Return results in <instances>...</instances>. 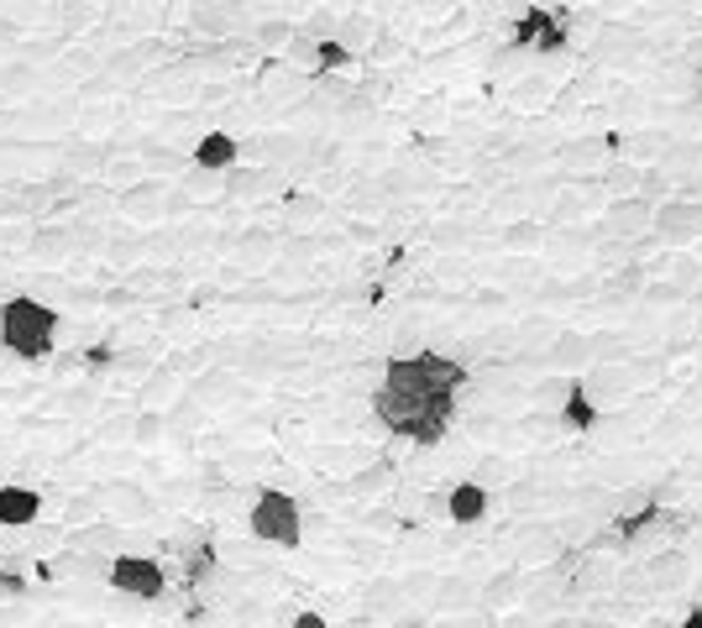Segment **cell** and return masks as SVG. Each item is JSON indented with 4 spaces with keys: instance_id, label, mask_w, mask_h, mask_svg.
I'll return each instance as SVG.
<instances>
[{
    "instance_id": "obj_1",
    "label": "cell",
    "mask_w": 702,
    "mask_h": 628,
    "mask_svg": "<svg viewBox=\"0 0 702 628\" xmlns=\"http://www.w3.org/2000/svg\"><path fill=\"white\" fill-rule=\"evenodd\" d=\"M53 331H59V314L38 299H6L0 304V346L21 362H38V356L53 352Z\"/></svg>"
},
{
    "instance_id": "obj_2",
    "label": "cell",
    "mask_w": 702,
    "mask_h": 628,
    "mask_svg": "<svg viewBox=\"0 0 702 628\" xmlns=\"http://www.w3.org/2000/svg\"><path fill=\"white\" fill-rule=\"evenodd\" d=\"M252 534L258 540H268V545H283V550H294L304 540V519H300V503L289 498V492L279 488H262L258 492V503H252Z\"/></svg>"
},
{
    "instance_id": "obj_3",
    "label": "cell",
    "mask_w": 702,
    "mask_h": 628,
    "mask_svg": "<svg viewBox=\"0 0 702 628\" xmlns=\"http://www.w3.org/2000/svg\"><path fill=\"white\" fill-rule=\"evenodd\" d=\"M105 582L126 597H142V603H158L163 587H168V576L153 555H116L111 566H105Z\"/></svg>"
},
{
    "instance_id": "obj_4",
    "label": "cell",
    "mask_w": 702,
    "mask_h": 628,
    "mask_svg": "<svg viewBox=\"0 0 702 628\" xmlns=\"http://www.w3.org/2000/svg\"><path fill=\"white\" fill-rule=\"evenodd\" d=\"M650 236H661V241H692V236H702V199L671 195L661 205H650Z\"/></svg>"
},
{
    "instance_id": "obj_5",
    "label": "cell",
    "mask_w": 702,
    "mask_h": 628,
    "mask_svg": "<svg viewBox=\"0 0 702 628\" xmlns=\"http://www.w3.org/2000/svg\"><path fill=\"white\" fill-rule=\"evenodd\" d=\"M598 226H603L608 236H645V231H650V199H645V195L614 199V205L603 210Z\"/></svg>"
},
{
    "instance_id": "obj_6",
    "label": "cell",
    "mask_w": 702,
    "mask_h": 628,
    "mask_svg": "<svg viewBox=\"0 0 702 628\" xmlns=\"http://www.w3.org/2000/svg\"><path fill=\"white\" fill-rule=\"evenodd\" d=\"M635 383H640V373H635V367H614V362H593V373L583 377V388L593 393L598 404H619Z\"/></svg>"
},
{
    "instance_id": "obj_7",
    "label": "cell",
    "mask_w": 702,
    "mask_h": 628,
    "mask_svg": "<svg viewBox=\"0 0 702 628\" xmlns=\"http://www.w3.org/2000/svg\"><path fill=\"white\" fill-rule=\"evenodd\" d=\"M562 425H566L572 435H593V430L603 425V404L583 388V383H572V388H566V398H562Z\"/></svg>"
},
{
    "instance_id": "obj_8",
    "label": "cell",
    "mask_w": 702,
    "mask_h": 628,
    "mask_svg": "<svg viewBox=\"0 0 702 628\" xmlns=\"http://www.w3.org/2000/svg\"><path fill=\"white\" fill-rule=\"evenodd\" d=\"M482 513H488V488H482L478 477H467L457 488L446 492V519L451 524H478Z\"/></svg>"
},
{
    "instance_id": "obj_9",
    "label": "cell",
    "mask_w": 702,
    "mask_h": 628,
    "mask_svg": "<svg viewBox=\"0 0 702 628\" xmlns=\"http://www.w3.org/2000/svg\"><path fill=\"white\" fill-rule=\"evenodd\" d=\"M38 513H42V492L32 488H0V524L6 530H27V524H38Z\"/></svg>"
},
{
    "instance_id": "obj_10",
    "label": "cell",
    "mask_w": 702,
    "mask_h": 628,
    "mask_svg": "<svg viewBox=\"0 0 702 628\" xmlns=\"http://www.w3.org/2000/svg\"><path fill=\"white\" fill-rule=\"evenodd\" d=\"M640 48H645V32L640 27H624V21L598 27V42H593V53H598L603 63H619V59H629V53H640Z\"/></svg>"
},
{
    "instance_id": "obj_11",
    "label": "cell",
    "mask_w": 702,
    "mask_h": 628,
    "mask_svg": "<svg viewBox=\"0 0 702 628\" xmlns=\"http://www.w3.org/2000/svg\"><path fill=\"white\" fill-rule=\"evenodd\" d=\"M237 157H241V142L231 137V132H205V137L195 142V163H200V168H210V174L231 168Z\"/></svg>"
},
{
    "instance_id": "obj_12",
    "label": "cell",
    "mask_w": 702,
    "mask_h": 628,
    "mask_svg": "<svg viewBox=\"0 0 702 628\" xmlns=\"http://www.w3.org/2000/svg\"><path fill=\"white\" fill-rule=\"evenodd\" d=\"M551 362H556V367H587V362H593V335L562 331L551 341Z\"/></svg>"
},
{
    "instance_id": "obj_13",
    "label": "cell",
    "mask_w": 702,
    "mask_h": 628,
    "mask_svg": "<svg viewBox=\"0 0 702 628\" xmlns=\"http://www.w3.org/2000/svg\"><path fill=\"white\" fill-rule=\"evenodd\" d=\"M520 592H524V571L509 566V571H499V576L482 587V603H488V608H503V603H514Z\"/></svg>"
},
{
    "instance_id": "obj_14",
    "label": "cell",
    "mask_w": 702,
    "mask_h": 628,
    "mask_svg": "<svg viewBox=\"0 0 702 628\" xmlns=\"http://www.w3.org/2000/svg\"><path fill=\"white\" fill-rule=\"evenodd\" d=\"M352 63H357V53H352L346 42L315 38V69H352Z\"/></svg>"
},
{
    "instance_id": "obj_15",
    "label": "cell",
    "mask_w": 702,
    "mask_h": 628,
    "mask_svg": "<svg viewBox=\"0 0 702 628\" xmlns=\"http://www.w3.org/2000/svg\"><path fill=\"white\" fill-rule=\"evenodd\" d=\"M650 587H682L687 582V566H682V555H661L656 566H650V576H645Z\"/></svg>"
},
{
    "instance_id": "obj_16",
    "label": "cell",
    "mask_w": 702,
    "mask_h": 628,
    "mask_svg": "<svg viewBox=\"0 0 702 628\" xmlns=\"http://www.w3.org/2000/svg\"><path fill=\"white\" fill-rule=\"evenodd\" d=\"M289 59L300 63V69H315V38H294L289 42Z\"/></svg>"
},
{
    "instance_id": "obj_17",
    "label": "cell",
    "mask_w": 702,
    "mask_h": 628,
    "mask_svg": "<svg viewBox=\"0 0 702 628\" xmlns=\"http://www.w3.org/2000/svg\"><path fill=\"white\" fill-rule=\"evenodd\" d=\"M294 628H325V618H321V613H300V618H294Z\"/></svg>"
},
{
    "instance_id": "obj_18",
    "label": "cell",
    "mask_w": 702,
    "mask_h": 628,
    "mask_svg": "<svg viewBox=\"0 0 702 628\" xmlns=\"http://www.w3.org/2000/svg\"><path fill=\"white\" fill-rule=\"evenodd\" d=\"M682 628H702V608H698V613H687V624H682Z\"/></svg>"
},
{
    "instance_id": "obj_19",
    "label": "cell",
    "mask_w": 702,
    "mask_h": 628,
    "mask_svg": "<svg viewBox=\"0 0 702 628\" xmlns=\"http://www.w3.org/2000/svg\"><path fill=\"white\" fill-rule=\"evenodd\" d=\"M692 299H698V304H702V278H698V289H692Z\"/></svg>"
},
{
    "instance_id": "obj_20",
    "label": "cell",
    "mask_w": 702,
    "mask_h": 628,
    "mask_svg": "<svg viewBox=\"0 0 702 628\" xmlns=\"http://www.w3.org/2000/svg\"><path fill=\"white\" fill-rule=\"evenodd\" d=\"M698 53H702V48H698Z\"/></svg>"
}]
</instances>
